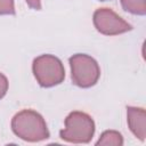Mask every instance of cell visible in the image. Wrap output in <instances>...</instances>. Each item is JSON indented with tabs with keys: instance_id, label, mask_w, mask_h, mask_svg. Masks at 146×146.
Listing matches in <instances>:
<instances>
[{
	"instance_id": "obj_7",
	"label": "cell",
	"mask_w": 146,
	"mask_h": 146,
	"mask_svg": "<svg viewBox=\"0 0 146 146\" xmlns=\"http://www.w3.org/2000/svg\"><path fill=\"white\" fill-rule=\"evenodd\" d=\"M122 7L125 11L135 15H145L146 3L145 0H121Z\"/></svg>"
},
{
	"instance_id": "obj_4",
	"label": "cell",
	"mask_w": 146,
	"mask_h": 146,
	"mask_svg": "<svg viewBox=\"0 0 146 146\" xmlns=\"http://www.w3.org/2000/svg\"><path fill=\"white\" fill-rule=\"evenodd\" d=\"M94 122L90 116L81 112H73L66 119V129L60 137L70 141H88L94 133Z\"/></svg>"
},
{
	"instance_id": "obj_3",
	"label": "cell",
	"mask_w": 146,
	"mask_h": 146,
	"mask_svg": "<svg viewBox=\"0 0 146 146\" xmlns=\"http://www.w3.org/2000/svg\"><path fill=\"white\" fill-rule=\"evenodd\" d=\"M33 72L42 87L58 84L65 76L62 62L51 55H42L35 58L33 62Z\"/></svg>"
},
{
	"instance_id": "obj_5",
	"label": "cell",
	"mask_w": 146,
	"mask_h": 146,
	"mask_svg": "<svg viewBox=\"0 0 146 146\" xmlns=\"http://www.w3.org/2000/svg\"><path fill=\"white\" fill-rule=\"evenodd\" d=\"M94 23L97 30L104 34H119L131 30L130 24L108 8L96 10L94 14Z\"/></svg>"
},
{
	"instance_id": "obj_2",
	"label": "cell",
	"mask_w": 146,
	"mask_h": 146,
	"mask_svg": "<svg viewBox=\"0 0 146 146\" xmlns=\"http://www.w3.org/2000/svg\"><path fill=\"white\" fill-rule=\"evenodd\" d=\"M70 64L74 84L82 88H88L97 82L100 71L97 62L94 58L84 54H76L70 58Z\"/></svg>"
},
{
	"instance_id": "obj_1",
	"label": "cell",
	"mask_w": 146,
	"mask_h": 146,
	"mask_svg": "<svg viewBox=\"0 0 146 146\" xmlns=\"http://www.w3.org/2000/svg\"><path fill=\"white\" fill-rule=\"evenodd\" d=\"M13 129L16 135L29 140H39L49 137L43 119L33 111L18 113L13 120Z\"/></svg>"
},
{
	"instance_id": "obj_6",
	"label": "cell",
	"mask_w": 146,
	"mask_h": 146,
	"mask_svg": "<svg viewBox=\"0 0 146 146\" xmlns=\"http://www.w3.org/2000/svg\"><path fill=\"white\" fill-rule=\"evenodd\" d=\"M128 121L132 132L141 140L145 138V110L128 107Z\"/></svg>"
},
{
	"instance_id": "obj_8",
	"label": "cell",
	"mask_w": 146,
	"mask_h": 146,
	"mask_svg": "<svg viewBox=\"0 0 146 146\" xmlns=\"http://www.w3.org/2000/svg\"><path fill=\"white\" fill-rule=\"evenodd\" d=\"M3 14H15L14 0H0V15Z\"/></svg>"
},
{
	"instance_id": "obj_9",
	"label": "cell",
	"mask_w": 146,
	"mask_h": 146,
	"mask_svg": "<svg viewBox=\"0 0 146 146\" xmlns=\"http://www.w3.org/2000/svg\"><path fill=\"white\" fill-rule=\"evenodd\" d=\"M7 88H8V82H7V79L3 74L0 73V98H2L7 91Z\"/></svg>"
},
{
	"instance_id": "obj_10",
	"label": "cell",
	"mask_w": 146,
	"mask_h": 146,
	"mask_svg": "<svg viewBox=\"0 0 146 146\" xmlns=\"http://www.w3.org/2000/svg\"><path fill=\"white\" fill-rule=\"evenodd\" d=\"M25 1H26L27 5H29L31 8H33V9L39 10V9L41 8V2H40V0H25Z\"/></svg>"
}]
</instances>
